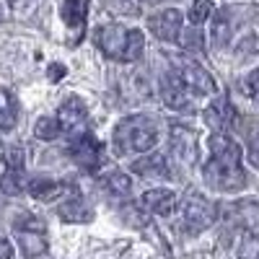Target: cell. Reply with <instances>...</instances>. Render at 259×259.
<instances>
[{
	"instance_id": "1",
	"label": "cell",
	"mask_w": 259,
	"mask_h": 259,
	"mask_svg": "<svg viewBox=\"0 0 259 259\" xmlns=\"http://www.w3.org/2000/svg\"><path fill=\"white\" fill-rule=\"evenodd\" d=\"M205 184L215 192H239L246 187V174L241 168V148L233 138L215 133L210 138V161L202 168Z\"/></svg>"
},
{
	"instance_id": "2",
	"label": "cell",
	"mask_w": 259,
	"mask_h": 259,
	"mask_svg": "<svg viewBox=\"0 0 259 259\" xmlns=\"http://www.w3.org/2000/svg\"><path fill=\"white\" fill-rule=\"evenodd\" d=\"M156 143H158V127L145 114L124 117L122 122H117L114 135H112V148L117 156H127L130 150H135V153H150L156 148Z\"/></svg>"
},
{
	"instance_id": "3",
	"label": "cell",
	"mask_w": 259,
	"mask_h": 259,
	"mask_svg": "<svg viewBox=\"0 0 259 259\" xmlns=\"http://www.w3.org/2000/svg\"><path fill=\"white\" fill-rule=\"evenodd\" d=\"M96 45L101 52L117 62H135L145 50V36L140 29H127L119 24H106L96 31Z\"/></svg>"
},
{
	"instance_id": "4",
	"label": "cell",
	"mask_w": 259,
	"mask_h": 259,
	"mask_svg": "<svg viewBox=\"0 0 259 259\" xmlns=\"http://www.w3.org/2000/svg\"><path fill=\"white\" fill-rule=\"evenodd\" d=\"M13 231H16V241L24 251V256L36 259L41 254H47V228L36 215L24 212L13 221Z\"/></svg>"
},
{
	"instance_id": "5",
	"label": "cell",
	"mask_w": 259,
	"mask_h": 259,
	"mask_svg": "<svg viewBox=\"0 0 259 259\" xmlns=\"http://www.w3.org/2000/svg\"><path fill=\"white\" fill-rule=\"evenodd\" d=\"M182 218H184V228L189 233H202L205 228L212 226L215 221V205L207 202L202 194H189L182 205Z\"/></svg>"
},
{
	"instance_id": "6",
	"label": "cell",
	"mask_w": 259,
	"mask_h": 259,
	"mask_svg": "<svg viewBox=\"0 0 259 259\" xmlns=\"http://www.w3.org/2000/svg\"><path fill=\"white\" fill-rule=\"evenodd\" d=\"M68 153L70 158L83 168V171H96L104 161V150H101V143L91 135V133H83L78 138L70 140L68 145Z\"/></svg>"
},
{
	"instance_id": "7",
	"label": "cell",
	"mask_w": 259,
	"mask_h": 259,
	"mask_svg": "<svg viewBox=\"0 0 259 259\" xmlns=\"http://www.w3.org/2000/svg\"><path fill=\"white\" fill-rule=\"evenodd\" d=\"M161 99H163V104L168 106V109H174V112H189L192 109V91L182 80L179 70L166 73L161 78Z\"/></svg>"
},
{
	"instance_id": "8",
	"label": "cell",
	"mask_w": 259,
	"mask_h": 259,
	"mask_svg": "<svg viewBox=\"0 0 259 259\" xmlns=\"http://www.w3.org/2000/svg\"><path fill=\"white\" fill-rule=\"evenodd\" d=\"M89 8H91V0H62L60 3V16H62V24L65 29L70 31V45L75 47L83 29H85V18H89Z\"/></svg>"
},
{
	"instance_id": "9",
	"label": "cell",
	"mask_w": 259,
	"mask_h": 259,
	"mask_svg": "<svg viewBox=\"0 0 259 259\" xmlns=\"http://www.w3.org/2000/svg\"><path fill=\"white\" fill-rule=\"evenodd\" d=\"M182 11L177 8H166L161 13H153L148 18V29L153 36H158L161 41H179L182 36Z\"/></svg>"
},
{
	"instance_id": "10",
	"label": "cell",
	"mask_w": 259,
	"mask_h": 259,
	"mask_svg": "<svg viewBox=\"0 0 259 259\" xmlns=\"http://www.w3.org/2000/svg\"><path fill=\"white\" fill-rule=\"evenodd\" d=\"M168 143L174 156H179L184 163H192L197 158V133L184 124V122H174L171 124V133H168Z\"/></svg>"
},
{
	"instance_id": "11",
	"label": "cell",
	"mask_w": 259,
	"mask_h": 259,
	"mask_svg": "<svg viewBox=\"0 0 259 259\" xmlns=\"http://www.w3.org/2000/svg\"><path fill=\"white\" fill-rule=\"evenodd\" d=\"M179 75L187 83V89L192 94H197V96H210V94H215V89H218V85H215V78L197 62H184L179 68Z\"/></svg>"
},
{
	"instance_id": "12",
	"label": "cell",
	"mask_w": 259,
	"mask_h": 259,
	"mask_svg": "<svg viewBox=\"0 0 259 259\" xmlns=\"http://www.w3.org/2000/svg\"><path fill=\"white\" fill-rule=\"evenodd\" d=\"M85 117H89V106H85V101L80 96L70 94L68 99H62L60 109H57V119H60L62 133H73V130L83 127Z\"/></svg>"
},
{
	"instance_id": "13",
	"label": "cell",
	"mask_w": 259,
	"mask_h": 259,
	"mask_svg": "<svg viewBox=\"0 0 259 259\" xmlns=\"http://www.w3.org/2000/svg\"><path fill=\"white\" fill-rule=\"evenodd\" d=\"M130 168H133V174H138L143 179H168L171 177V168L166 163V156L156 153V150H150L148 156L138 158Z\"/></svg>"
},
{
	"instance_id": "14",
	"label": "cell",
	"mask_w": 259,
	"mask_h": 259,
	"mask_svg": "<svg viewBox=\"0 0 259 259\" xmlns=\"http://www.w3.org/2000/svg\"><path fill=\"white\" fill-rule=\"evenodd\" d=\"M140 205L145 212H153V215H168L171 210L177 207V194L171 189H148L143 197H140Z\"/></svg>"
},
{
	"instance_id": "15",
	"label": "cell",
	"mask_w": 259,
	"mask_h": 259,
	"mask_svg": "<svg viewBox=\"0 0 259 259\" xmlns=\"http://www.w3.org/2000/svg\"><path fill=\"white\" fill-rule=\"evenodd\" d=\"M26 189H29L31 197L39 200V202H55V200L65 197L70 187L65 182H57V179H31L26 184Z\"/></svg>"
},
{
	"instance_id": "16",
	"label": "cell",
	"mask_w": 259,
	"mask_h": 259,
	"mask_svg": "<svg viewBox=\"0 0 259 259\" xmlns=\"http://www.w3.org/2000/svg\"><path fill=\"white\" fill-rule=\"evenodd\" d=\"M231 36H233V24L228 18V11H218L212 16V24H210V41L215 50H223L231 45Z\"/></svg>"
},
{
	"instance_id": "17",
	"label": "cell",
	"mask_w": 259,
	"mask_h": 259,
	"mask_svg": "<svg viewBox=\"0 0 259 259\" xmlns=\"http://www.w3.org/2000/svg\"><path fill=\"white\" fill-rule=\"evenodd\" d=\"M18 122V106H16V99L0 89V133H11Z\"/></svg>"
},
{
	"instance_id": "18",
	"label": "cell",
	"mask_w": 259,
	"mask_h": 259,
	"mask_svg": "<svg viewBox=\"0 0 259 259\" xmlns=\"http://www.w3.org/2000/svg\"><path fill=\"white\" fill-rule=\"evenodd\" d=\"M60 218L62 221H68V223H85V221H91V210L85 207V202L80 197H70L65 205H60Z\"/></svg>"
},
{
	"instance_id": "19",
	"label": "cell",
	"mask_w": 259,
	"mask_h": 259,
	"mask_svg": "<svg viewBox=\"0 0 259 259\" xmlns=\"http://www.w3.org/2000/svg\"><path fill=\"white\" fill-rule=\"evenodd\" d=\"M101 184L106 187V192L117 194V197H127V194L133 192V179H130L127 174H122V171H112V174H106Z\"/></svg>"
},
{
	"instance_id": "20",
	"label": "cell",
	"mask_w": 259,
	"mask_h": 259,
	"mask_svg": "<svg viewBox=\"0 0 259 259\" xmlns=\"http://www.w3.org/2000/svg\"><path fill=\"white\" fill-rule=\"evenodd\" d=\"M34 135L39 140H57L62 135V127H60V119L57 117H39L36 124H34Z\"/></svg>"
},
{
	"instance_id": "21",
	"label": "cell",
	"mask_w": 259,
	"mask_h": 259,
	"mask_svg": "<svg viewBox=\"0 0 259 259\" xmlns=\"http://www.w3.org/2000/svg\"><path fill=\"white\" fill-rule=\"evenodd\" d=\"M226 101H215V104H210L207 109H205V122H207V127L210 130H215V133H221L223 130V124H226Z\"/></svg>"
},
{
	"instance_id": "22",
	"label": "cell",
	"mask_w": 259,
	"mask_h": 259,
	"mask_svg": "<svg viewBox=\"0 0 259 259\" xmlns=\"http://www.w3.org/2000/svg\"><path fill=\"white\" fill-rule=\"evenodd\" d=\"M236 256L239 259H259V236L256 233H244Z\"/></svg>"
},
{
	"instance_id": "23",
	"label": "cell",
	"mask_w": 259,
	"mask_h": 259,
	"mask_svg": "<svg viewBox=\"0 0 259 259\" xmlns=\"http://www.w3.org/2000/svg\"><path fill=\"white\" fill-rule=\"evenodd\" d=\"M210 13H212L210 0H194V3L189 6V24H194V26L205 24V21L210 18Z\"/></svg>"
},
{
	"instance_id": "24",
	"label": "cell",
	"mask_w": 259,
	"mask_h": 259,
	"mask_svg": "<svg viewBox=\"0 0 259 259\" xmlns=\"http://www.w3.org/2000/svg\"><path fill=\"white\" fill-rule=\"evenodd\" d=\"M0 189L6 194H18L24 189V182H21V171H13V168H6V174L0 177Z\"/></svg>"
},
{
	"instance_id": "25",
	"label": "cell",
	"mask_w": 259,
	"mask_h": 259,
	"mask_svg": "<svg viewBox=\"0 0 259 259\" xmlns=\"http://www.w3.org/2000/svg\"><path fill=\"white\" fill-rule=\"evenodd\" d=\"M3 163H6V168L24 171V150H21V145H8V148H6Z\"/></svg>"
},
{
	"instance_id": "26",
	"label": "cell",
	"mask_w": 259,
	"mask_h": 259,
	"mask_svg": "<svg viewBox=\"0 0 259 259\" xmlns=\"http://www.w3.org/2000/svg\"><path fill=\"white\" fill-rule=\"evenodd\" d=\"M236 212H239L241 218H244L246 226H259V205H256V202L244 200V202L236 205Z\"/></svg>"
},
{
	"instance_id": "27",
	"label": "cell",
	"mask_w": 259,
	"mask_h": 259,
	"mask_svg": "<svg viewBox=\"0 0 259 259\" xmlns=\"http://www.w3.org/2000/svg\"><path fill=\"white\" fill-rule=\"evenodd\" d=\"M246 153H249V163L254 168H259V127L254 124V130L246 135Z\"/></svg>"
},
{
	"instance_id": "28",
	"label": "cell",
	"mask_w": 259,
	"mask_h": 259,
	"mask_svg": "<svg viewBox=\"0 0 259 259\" xmlns=\"http://www.w3.org/2000/svg\"><path fill=\"white\" fill-rule=\"evenodd\" d=\"M182 41H184V47H187V50H197V52H200V50H202V34H200V26H194V24H192V26L184 31V39H182Z\"/></svg>"
},
{
	"instance_id": "29",
	"label": "cell",
	"mask_w": 259,
	"mask_h": 259,
	"mask_svg": "<svg viewBox=\"0 0 259 259\" xmlns=\"http://www.w3.org/2000/svg\"><path fill=\"white\" fill-rule=\"evenodd\" d=\"M246 85H249V96H251V99H259V68L249 73Z\"/></svg>"
},
{
	"instance_id": "30",
	"label": "cell",
	"mask_w": 259,
	"mask_h": 259,
	"mask_svg": "<svg viewBox=\"0 0 259 259\" xmlns=\"http://www.w3.org/2000/svg\"><path fill=\"white\" fill-rule=\"evenodd\" d=\"M0 259H13V246L6 236H0Z\"/></svg>"
},
{
	"instance_id": "31",
	"label": "cell",
	"mask_w": 259,
	"mask_h": 259,
	"mask_svg": "<svg viewBox=\"0 0 259 259\" xmlns=\"http://www.w3.org/2000/svg\"><path fill=\"white\" fill-rule=\"evenodd\" d=\"M62 75H65V68H62V65H57V62L50 65V78H52V80H60Z\"/></svg>"
}]
</instances>
